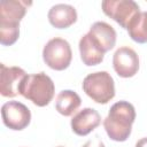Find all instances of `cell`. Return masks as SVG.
<instances>
[{
    "instance_id": "cell-5",
    "label": "cell",
    "mask_w": 147,
    "mask_h": 147,
    "mask_svg": "<svg viewBox=\"0 0 147 147\" xmlns=\"http://www.w3.org/2000/svg\"><path fill=\"white\" fill-rule=\"evenodd\" d=\"M44 62L53 70L62 71L67 69L72 60L70 44L62 38L55 37L47 41L42 49Z\"/></svg>"
},
{
    "instance_id": "cell-11",
    "label": "cell",
    "mask_w": 147,
    "mask_h": 147,
    "mask_svg": "<svg viewBox=\"0 0 147 147\" xmlns=\"http://www.w3.org/2000/svg\"><path fill=\"white\" fill-rule=\"evenodd\" d=\"M79 53L83 63L87 67L100 64L105 57V52L88 32L79 40Z\"/></svg>"
},
{
    "instance_id": "cell-6",
    "label": "cell",
    "mask_w": 147,
    "mask_h": 147,
    "mask_svg": "<svg viewBox=\"0 0 147 147\" xmlns=\"http://www.w3.org/2000/svg\"><path fill=\"white\" fill-rule=\"evenodd\" d=\"M101 7L102 11L123 29H127L140 14V8L133 0H105L101 2Z\"/></svg>"
},
{
    "instance_id": "cell-4",
    "label": "cell",
    "mask_w": 147,
    "mask_h": 147,
    "mask_svg": "<svg viewBox=\"0 0 147 147\" xmlns=\"http://www.w3.org/2000/svg\"><path fill=\"white\" fill-rule=\"evenodd\" d=\"M83 91L94 102L106 105L115 96L114 79L107 71L88 74L83 80Z\"/></svg>"
},
{
    "instance_id": "cell-18",
    "label": "cell",
    "mask_w": 147,
    "mask_h": 147,
    "mask_svg": "<svg viewBox=\"0 0 147 147\" xmlns=\"http://www.w3.org/2000/svg\"><path fill=\"white\" fill-rule=\"evenodd\" d=\"M57 147H63V146H57Z\"/></svg>"
},
{
    "instance_id": "cell-13",
    "label": "cell",
    "mask_w": 147,
    "mask_h": 147,
    "mask_svg": "<svg viewBox=\"0 0 147 147\" xmlns=\"http://www.w3.org/2000/svg\"><path fill=\"white\" fill-rule=\"evenodd\" d=\"M88 33L96 40L105 53L113 49L116 44V31L110 24L106 22L99 21L93 23Z\"/></svg>"
},
{
    "instance_id": "cell-12",
    "label": "cell",
    "mask_w": 147,
    "mask_h": 147,
    "mask_svg": "<svg viewBox=\"0 0 147 147\" xmlns=\"http://www.w3.org/2000/svg\"><path fill=\"white\" fill-rule=\"evenodd\" d=\"M48 21L56 29H67L77 21V11L75 7L67 3L54 5L48 10Z\"/></svg>"
},
{
    "instance_id": "cell-14",
    "label": "cell",
    "mask_w": 147,
    "mask_h": 147,
    "mask_svg": "<svg viewBox=\"0 0 147 147\" xmlns=\"http://www.w3.org/2000/svg\"><path fill=\"white\" fill-rule=\"evenodd\" d=\"M82 100L80 96L71 90L61 91L55 100L56 110L63 116H71L80 106Z\"/></svg>"
},
{
    "instance_id": "cell-1",
    "label": "cell",
    "mask_w": 147,
    "mask_h": 147,
    "mask_svg": "<svg viewBox=\"0 0 147 147\" xmlns=\"http://www.w3.org/2000/svg\"><path fill=\"white\" fill-rule=\"evenodd\" d=\"M32 2L21 0H2L0 2V42L10 46L20 37V22Z\"/></svg>"
},
{
    "instance_id": "cell-7",
    "label": "cell",
    "mask_w": 147,
    "mask_h": 147,
    "mask_svg": "<svg viewBox=\"0 0 147 147\" xmlns=\"http://www.w3.org/2000/svg\"><path fill=\"white\" fill-rule=\"evenodd\" d=\"M1 117L7 127L14 131H21L30 124L31 111L22 102L8 101L1 107Z\"/></svg>"
},
{
    "instance_id": "cell-10",
    "label": "cell",
    "mask_w": 147,
    "mask_h": 147,
    "mask_svg": "<svg viewBox=\"0 0 147 147\" xmlns=\"http://www.w3.org/2000/svg\"><path fill=\"white\" fill-rule=\"evenodd\" d=\"M101 123L100 114L93 108H84L79 110L71 119V130L77 136L84 137L96 129Z\"/></svg>"
},
{
    "instance_id": "cell-15",
    "label": "cell",
    "mask_w": 147,
    "mask_h": 147,
    "mask_svg": "<svg viewBox=\"0 0 147 147\" xmlns=\"http://www.w3.org/2000/svg\"><path fill=\"white\" fill-rule=\"evenodd\" d=\"M126 30L131 39L136 42H147V11H140V14L131 22Z\"/></svg>"
},
{
    "instance_id": "cell-2",
    "label": "cell",
    "mask_w": 147,
    "mask_h": 147,
    "mask_svg": "<svg viewBox=\"0 0 147 147\" xmlns=\"http://www.w3.org/2000/svg\"><path fill=\"white\" fill-rule=\"evenodd\" d=\"M136 119V109L127 101L114 103L107 117L103 119V127L108 137L114 141H125L132 131V124Z\"/></svg>"
},
{
    "instance_id": "cell-9",
    "label": "cell",
    "mask_w": 147,
    "mask_h": 147,
    "mask_svg": "<svg viewBox=\"0 0 147 147\" xmlns=\"http://www.w3.org/2000/svg\"><path fill=\"white\" fill-rule=\"evenodd\" d=\"M28 74L20 67H6L0 64V93L6 98H14L20 94V86Z\"/></svg>"
},
{
    "instance_id": "cell-17",
    "label": "cell",
    "mask_w": 147,
    "mask_h": 147,
    "mask_svg": "<svg viewBox=\"0 0 147 147\" xmlns=\"http://www.w3.org/2000/svg\"><path fill=\"white\" fill-rule=\"evenodd\" d=\"M136 147H147V137L146 138H141L140 140L137 141Z\"/></svg>"
},
{
    "instance_id": "cell-3",
    "label": "cell",
    "mask_w": 147,
    "mask_h": 147,
    "mask_svg": "<svg viewBox=\"0 0 147 147\" xmlns=\"http://www.w3.org/2000/svg\"><path fill=\"white\" fill-rule=\"evenodd\" d=\"M20 94L38 107L47 106L55 92V86L49 76L45 72L26 75L21 83Z\"/></svg>"
},
{
    "instance_id": "cell-8",
    "label": "cell",
    "mask_w": 147,
    "mask_h": 147,
    "mask_svg": "<svg viewBox=\"0 0 147 147\" xmlns=\"http://www.w3.org/2000/svg\"><path fill=\"white\" fill-rule=\"evenodd\" d=\"M113 67L119 77L131 78L139 70V56L131 47H119L113 55Z\"/></svg>"
},
{
    "instance_id": "cell-16",
    "label": "cell",
    "mask_w": 147,
    "mask_h": 147,
    "mask_svg": "<svg viewBox=\"0 0 147 147\" xmlns=\"http://www.w3.org/2000/svg\"><path fill=\"white\" fill-rule=\"evenodd\" d=\"M83 147H106V146H105V144L99 139V137H95L94 139L88 140L87 142H85Z\"/></svg>"
}]
</instances>
